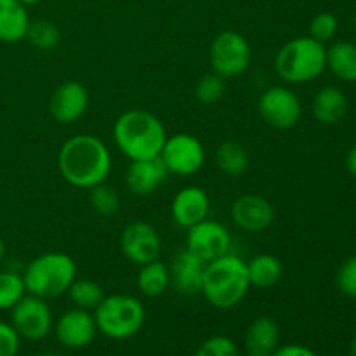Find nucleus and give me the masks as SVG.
Instances as JSON below:
<instances>
[{
    "label": "nucleus",
    "mask_w": 356,
    "mask_h": 356,
    "mask_svg": "<svg viewBox=\"0 0 356 356\" xmlns=\"http://www.w3.org/2000/svg\"><path fill=\"white\" fill-rule=\"evenodd\" d=\"M58 169L68 184L90 190L96 184L104 183L110 176L111 153L96 136H72L59 149Z\"/></svg>",
    "instance_id": "obj_1"
},
{
    "label": "nucleus",
    "mask_w": 356,
    "mask_h": 356,
    "mask_svg": "<svg viewBox=\"0 0 356 356\" xmlns=\"http://www.w3.org/2000/svg\"><path fill=\"white\" fill-rule=\"evenodd\" d=\"M167 131L156 115L146 110H127L115 120L113 141L129 160L160 156Z\"/></svg>",
    "instance_id": "obj_2"
},
{
    "label": "nucleus",
    "mask_w": 356,
    "mask_h": 356,
    "mask_svg": "<svg viewBox=\"0 0 356 356\" xmlns=\"http://www.w3.org/2000/svg\"><path fill=\"white\" fill-rule=\"evenodd\" d=\"M249 289L250 282L247 263L242 257L228 252L205 264L200 294L214 308H235L247 298Z\"/></svg>",
    "instance_id": "obj_3"
},
{
    "label": "nucleus",
    "mask_w": 356,
    "mask_h": 356,
    "mask_svg": "<svg viewBox=\"0 0 356 356\" xmlns=\"http://www.w3.org/2000/svg\"><path fill=\"white\" fill-rule=\"evenodd\" d=\"M327 68V47L315 38L296 37L285 42L275 56V72L287 83H308Z\"/></svg>",
    "instance_id": "obj_4"
},
{
    "label": "nucleus",
    "mask_w": 356,
    "mask_h": 356,
    "mask_svg": "<svg viewBox=\"0 0 356 356\" xmlns=\"http://www.w3.org/2000/svg\"><path fill=\"white\" fill-rule=\"evenodd\" d=\"M75 278V261L65 252L42 254L28 263L23 273L26 294L37 296L45 301L66 294Z\"/></svg>",
    "instance_id": "obj_5"
},
{
    "label": "nucleus",
    "mask_w": 356,
    "mask_h": 356,
    "mask_svg": "<svg viewBox=\"0 0 356 356\" xmlns=\"http://www.w3.org/2000/svg\"><path fill=\"white\" fill-rule=\"evenodd\" d=\"M92 315L97 332L113 341L132 339L146 322L145 305L131 294L104 296Z\"/></svg>",
    "instance_id": "obj_6"
},
{
    "label": "nucleus",
    "mask_w": 356,
    "mask_h": 356,
    "mask_svg": "<svg viewBox=\"0 0 356 356\" xmlns=\"http://www.w3.org/2000/svg\"><path fill=\"white\" fill-rule=\"evenodd\" d=\"M252 49L242 33L233 30L221 31L212 40L209 49V61L212 72L222 79H235L249 70Z\"/></svg>",
    "instance_id": "obj_7"
},
{
    "label": "nucleus",
    "mask_w": 356,
    "mask_h": 356,
    "mask_svg": "<svg viewBox=\"0 0 356 356\" xmlns=\"http://www.w3.org/2000/svg\"><path fill=\"white\" fill-rule=\"evenodd\" d=\"M10 325L16 329L21 339L31 343L45 339L54 327L51 306L45 299L26 294L10 309Z\"/></svg>",
    "instance_id": "obj_8"
},
{
    "label": "nucleus",
    "mask_w": 356,
    "mask_h": 356,
    "mask_svg": "<svg viewBox=\"0 0 356 356\" xmlns=\"http://www.w3.org/2000/svg\"><path fill=\"white\" fill-rule=\"evenodd\" d=\"M257 110L261 118L278 131L296 127L302 117L301 99L285 86H273L264 90L257 101Z\"/></svg>",
    "instance_id": "obj_9"
},
{
    "label": "nucleus",
    "mask_w": 356,
    "mask_h": 356,
    "mask_svg": "<svg viewBox=\"0 0 356 356\" xmlns=\"http://www.w3.org/2000/svg\"><path fill=\"white\" fill-rule=\"evenodd\" d=\"M160 159L165 163L169 174L186 177L193 176L204 167L205 148L197 136L188 132L167 136L165 145L160 152Z\"/></svg>",
    "instance_id": "obj_10"
},
{
    "label": "nucleus",
    "mask_w": 356,
    "mask_h": 356,
    "mask_svg": "<svg viewBox=\"0 0 356 356\" xmlns=\"http://www.w3.org/2000/svg\"><path fill=\"white\" fill-rule=\"evenodd\" d=\"M186 232V249L205 263L229 252L232 233L221 222L204 219L198 225L188 228Z\"/></svg>",
    "instance_id": "obj_11"
},
{
    "label": "nucleus",
    "mask_w": 356,
    "mask_h": 356,
    "mask_svg": "<svg viewBox=\"0 0 356 356\" xmlns=\"http://www.w3.org/2000/svg\"><path fill=\"white\" fill-rule=\"evenodd\" d=\"M120 249L132 264L143 266V264L160 259L162 238L155 226L146 221H134L125 226L122 232Z\"/></svg>",
    "instance_id": "obj_12"
},
{
    "label": "nucleus",
    "mask_w": 356,
    "mask_h": 356,
    "mask_svg": "<svg viewBox=\"0 0 356 356\" xmlns=\"http://www.w3.org/2000/svg\"><path fill=\"white\" fill-rule=\"evenodd\" d=\"M54 336L58 343L66 350H83L97 336V327L94 322V315L87 309L72 308L61 313L58 320H54Z\"/></svg>",
    "instance_id": "obj_13"
},
{
    "label": "nucleus",
    "mask_w": 356,
    "mask_h": 356,
    "mask_svg": "<svg viewBox=\"0 0 356 356\" xmlns=\"http://www.w3.org/2000/svg\"><path fill=\"white\" fill-rule=\"evenodd\" d=\"M232 219L242 232L261 233L275 221V207L268 198L247 193L236 198L232 205Z\"/></svg>",
    "instance_id": "obj_14"
},
{
    "label": "nucleus",
    "mask_w": 356,
    "mask_h": 356,
    "mask_svg": "<svg viewBox=\"0 0 356 356\" xmlns=\"http://www.w3.org/2000/svg\"><path fill=\"white\" fill-rule=\"evenodd\" d=\"M89 108V90L76 80H66L52 92L49 113L58 124H73Z\"/></svg>",
    "instance_id": "obj_15"
},
{
    "label": "nucleus",
    "mask_w": 356,
    "mask_h": 356,
    "mask_svg": "<svg viewBox=\"0 0 356 356\" xmlns=\"http://www.w3.org/2000/svg\"><path fill=\"white\" fill-rule=\"evenodd\" d=\"M211 198L200 186H184L176 193L170 204V216L179 228H191L209 218Z\"/></svg>",
    "instance_id": "obj_16"
},
{
    "label": "nucleus",
    "mask_w": 356,
    "mask_h": 356,
    "mask_svg": "<svg viewBox=\"0 0 356 356\" xmlns=\"http://www.w3.org/2000/svg\"><path fill=\"white\" fill-rule=\"evenodd\" d=\"M169 176V170L160 156L131 160V165L125 174V184L136 197H149L165 183Z\"/></svg>",
    "instance_id": "obj_17"
},
{
    "label": "nucleus",
    "mask_w": 356,
    "mask_h": 356,
    "mask_svg": "<svg viewBox=\"0 0 356 356\" xmlns=\"http://www.w3.org/2000/svg\"><path fill=\"white\" fill-rule=\"evenodd\" d=\"M205 264L207 263L204 259L195 256L184 247L172 257V263L169 266L170 285L176 289V292L183 296L200 294L202 284H204Z\"/></svg>",
    "instance_id": "obj_18"
},
{
    "label": "nucleus",
    "mask_w": 356,
    "mask_h": 356,
    "mask_svg": "<svg viewBox=\"0 0 356 356\" xmlns=\"http://www.w3.org/2000/svg\"><path fill=\"white\" fill-rule=\"evenodd\" d=\"M280 346V329L271 316H257L243 334V351L247 356H271Z\"/></svg>",
    "instance_id": "obj_19"
},
{
    "label": "nucleus",
    "mask_w": 356,
    "mask_h": 356,
    "mask_svg": "<svg viewBox=\"0 0 356 356\" xmlns=\"http://www.w3.org/2000/svg\"><path fill=\"white\" fill-rule=\"evenodd\" d=\"M313 117L323 125H336L346 117L348 97L336 86L322 87L312 101Z\"/></svg>",
    "instance_id": "obj_20"
},
{
    "label": "nucleus",
    "mask_w": 356,
    "mask_h": 356,
    "mask_svg": "<svg viewBox=\"0 0 356 356\" xmlns=\"http://www.w3.org/2000/svg\"><path fill=\"white\" fill-rule=\"evenodd\" d=\"M30 23L26 7L19 0H0V42L17 44L24 40Z\"/></svg>",
    "instance_id": "obj_21"
},
{
    "label": "nucleus",
    "mask_w": 356,
    "mask_h": 356,
    "mask_svg": "<svg viewBox=\"0 0 356 356\" xmlns=\"http://www.w3.org/2000/svg\"><path fill=\"white\" fill-rule=\"evenodd\" d=\"M250 287L271 289L280 282L284 275L282 261L273 254H257L247 263Z\"/></svg>",
    "instance_id": "obj_22"
},
{
    "label": "nucleus",
    "mask_w": 356,
    "mask_h": 356,
    "mask_svg": "<svg viewBox=\"0 0 356 356\" xmlns=\"http://www.w3.org/2000/svg\"><path fill=\"white\" fill-rule=\"evenodd\" d=\"M139 292L146 298H159L170 287L169 266L160 259L146 263L139 266L138 277H136Z\"/></svg>",
    "instance_id": "obj_23"
},
{
    "label": "nucleus",
    "mask_w": 356,
    "mask_h": 356,
    "mask_svg": "<svg viewBox=\"0 0 356 356\" xmlns=\"http://www.w3.org/2000/svg\"><path fill=\"white\" fill-rule=\"evenodd\" d=\"M327 68L343 82H356V45L336 42L327 49Z\"/></svg>",
    "instance_id": "obj_24"
},
{
    "label": "nucleus",
    "mask_w": 356,
    "mask_h": 356,
    "mask_svg": "<svg viewBox=\"0 0 356 356\" xmlns=\"http://www.w3.org/2000/svg\"><path fill=\"white\" fill-rule=\"evenodd\" d=\"M249 153L245 146L238 141H225L216 149V165L222 174L229 177H238L249 169Z\"/></svg>",
    "instance_id": "obj_25"
},
{
    "label": "nucleus",
    "mask_w": 356,
    "mask_h": 356,
    "mask_svg": "<svg viewBox=\"0 0 356 356\" xmlns=\"http://www.w3.org/2000/svg\"><path fill=\"white\" fill-rule=\"evenodd\" d=\"M66 294L70 296V301L75 308L87 309V312H94L104 298L103 287L89 278H80V280L75 278Z\"/></svg>",
    "instance_id": "obj_26"
},
{
    "label": "nucleus",
    "mask_w": 356,
    "mask_h": 356,
    "mask_svg": "<svg viewBox=\"0 0 356 356\" xmlns=\"http://www.w3.org/2000/svg\"><path fill=\"white\" fill-rule=\"evenodd\" d=\"M26 40L40 51H52L61 42V31L49 19L31 21L28 26Z\"/></svg>",
    "instance_id": "obj_27"
},
{
    "label": "nucleus",
    "mask_w": 356,
    "mask_h": 356,
    "mask_svg": "<svg viewBox=\"0 0 356 356\" xmlns=\"http://www.w3.org/2000/svg\"><path fill=\"white\" fill-rule=\"evenodd\" d=\"M26 296L23 275L16 271H0V312L13 309Z\"/></svg>",
    "instance_id": "obj_28"
},
{
    "label": "nucleus",
    "mask_w": 356,
    "mask_h": 356,
    "mask_svg": "<svg viewBox=\"0 0 356 356\" xmlns=\"http://www.w3.org/2000/svg\"><path fill=\"white\" fill-rule=\"evenodd\" d=\"M89 204L96 214L108 218V216H113L120 209V195H118L117 188H113L104 181V183L90 188Z\"/></svg>",
    "instance_id": "obj_29"
},
{
    "label": "nucleus",
    "mask_w": 356,
    "mask_h": 356,
    "mask_svg": "<svg viewBox=\"0 0 356 356\" xmlns=\"http://www.w3.org/2000/svg\"><path fill=\"white\" fill-rule=\"evenodd\" d=\"M225 90V79L212 72L198 80L197 87H195V96H197V99L200 101L202 104H214L222 99Z\"/></svg>",
    "instance_id": "obj_30"
},
{
    "label": "nucleus",
    "mask_w": 356,
    "mask_h": 356,
    "mask_svg": "<svg viewBox=\"0 0 356 356\" xmlns=\"http://www.w3.org/2000/svg\"><path fill=\"white\" fill-rule=\"evenodd\" d=\"M339 30V21L332 13H318L309 23V37L320 44L332 40Z\"/></svg>",
    "instance_id": "obj_31"
},
{
    "label": "nucleus",
    "mask_w": 356,
    "mask_h": 356,
    "mask_svg": "<svg viewBox=\"0 0 356 356\" xmlns=\"http://www.w3.org/2000/svg\"><path fill=\"white\" fill-rule=\"evenodd\" d=\"M193 356H240V351L228 336H212L197 348Z\"/></svg>",
    "instance_id": "obj_32"
},
{
    "label": "nucleus",
    "mask_w": 356,
    "mask_h": 356,
    "mask_svg": "<svg viewBox=\"0 0 356 356\" xmlns=\"http://www.w3.org/2000/svg\"><path fill=\"white\" fill-rule=\"evenodd\" d=\"M337 289L348 298L356 299V256H351L350 259L341 264L337 271Z\"/></svg>",
    "instance_id": "obj_33"
},
{
    "label": "nucleus",
    "mask_w": 356,
    "mask_h": 356,
    "mask_svg": "<svg viewBox=\"0 0 356 356\" xmlns=\"http://www.w3.org/2000/svg\"><path fill=\"white\" fill-rule=\"evenodd\" d=\"M21 337L10 323L0 322V356H17Z\"/></svg>",
    "instance_id": "obj_34"
},
{
    "label": "nucleus",
    "mask_w": 356,
    "mask_h": 356,
    "mask_svg": "<svg viewBox=\"0 0 356 356\" xmlns=\"http://www.w3.org/2000/svg\"><path fill=\"white\" fill-rule=\"evenodd\" d=\"M271 356H318V355H316V351H313L312 348L305 346V344L291 343V344H284V346H278Z\"/></svg>",
    "instance_id": "obj_35"
},
{
    "label": "nucleus",
    "mask_w": 356,
    "mask_h": 356,
    "mask_svg": "<svg viewBox=\"0 0 356 356\" xmlns=\"http://www.w3.org/2000/svg\"><path fill=\"white\" fill-rule=\"evenodd\" d=\"M346 169L351 176L356 177V145L348 152L346 155Z\"/></svg>",
    "instance_id": "obj_36"
},
{
    "label": "nucleus",
    "mask_w": 356,
    "mask_h": 356,
    "mask_svg": "<svg viewBox=\"0 0 356 356\" xmlns=\"http://www.w3.org/2000/svg\"><path fill=\"white\" fill-rule=\"evenodd\" d=\"M21 3H23L24 7H31V6H37V3H40L42 0H19Z\"/></svg>",
    "instance_id": "obj_37"
},
{
    "label": "nucleus",
    "mask_w": 356,
    "mask_h": 356,
    "mask_svg": "<svg viewBox=\"0 0 356 356\" xmlns=\"http://www.w3.org/2000/svg\"><path fill=\"white\" fill-rule=\"evenodd\" d=\"M3 257H6V242L0 238V263L3 261Z\"/></svg>",
    "instance_id": "obj_38"
},
{
    "label": "nucleus",
    "mask_w": 356,
    "mask_h": 356,
    "mask_svg": "<svg viewBox=\"0 0 356 356\" xmlns=\"http://www.w3.org/2000/svg\"><path fill=\"white\" fill-rule=\"evenodd\" d=\"M350 353L351 356H356V336L351 339V344H350Z\"/></svg>",
    "instance_id": "obj_39"
},
{
    "label": "nucleus",
    "mask_w": 356,
    "mask_h": 356,
    "mask_svg": "<svg viewBox=\"0 0 356 356\" xmlns=\"http://www.w3.org/2000/svg\"><path fill=\"white\" fill-rule=\"evenodd\" d=\"M33 356H65L61 353H38V355H33Z\"/></svg>",
    "instance_id": "obj_40"
},
{
    "label": "nucleus",
    "mask_w": 356,
    "mask_h": 356,
    "mask_svg": "<svg viewBox=\"0 0 356 356\" xmlns=\"http://www.w3.org/2000/svg\"><path fill=\"white\" fill-rule=\"evenodd\" d=\"M353 26H355V33H356V10H355V16H353Z\"/></svg>",
    "instance_id": "obj_41"
}]
</instances>
